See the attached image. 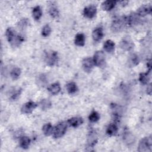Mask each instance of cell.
I'll use <instances>...</instances> for the list:
<instances>
[{
	"label": "cell",
	"mask_w": 152,
	"mask_h": 152,
	"mask_svg": "<svg viewBox=\"0 0 152 152\" xmlns=\"http://www.w3.org/2000/svg\"><path fill=\"white\" fill-rule=\"evenodd\" d=\"M36 81L37 83V84H39L40 86H45L48 83L46 77L43 74H41L38 75Z\"/></svg>",
	"instance_id": "cell-32"
},
{
	"label": "cell",
	"mask_w": 152,
	"mask_h": 152,
	"mask_svg": "<svg viewBox=\"0 0 152 152\" xmlns=\"http://www.w3.org/2000/svg\"><path fill=\"white\" fill-rule=\"evenodd\" d=\"M151 71L147 72H141L139 75V81L142 84H147L150 80Z\"/></svg>",
	"instance_id": "cell-22"
},
{
	"label": "cell",
	"mask_w": 152,
	"mask_h": 152,
	"mask_svg": "<svg viewBox=\"0 0 152 152\" xmlns=\"http://www.w3.org/2000/svg\"><path fill=\"white\" fill-rule=\"evenodd\" d=\"M21 73V70L19 67H14L10 72V76L13 80H17Z\"/></svg>",
	"instance_id": "cell-28"
},
{
	"label": "cell",
	"mask_w": 152,
	"mask_h": 152,
	"mask_svg": "<svg viewBox=\"0 0 152 152\" xmlns=\"http://www.w3.org/2000/svg\"><path fill=\"white\" fill-rule=\"evenodd\" d=\"M100 119L99 113L93 110L88 116V120L91 122H96Z\"/></svg>",
	"instance_id": "cell-31"
},
{
	"label": "cell",
	"mask_w": 152,
	"mask_h": 152,
	"mask_svg": "<svg viewBox=\"0 0 152 152\" xmlns=\"http://www.w3.org/2000/svg\"><path fill=\"white\" fill-rule=\"evenodd\" d=\"M66 88L67 92L69 94H74L76 93L78 90L77 84L73 81L69 82L66 85Z\"/></svg>",
	"instance_id": "cell-24"
},
{
	"label": "cell",
	"mask_w": 152,
	"mask_h": 152,
	"mask_svg": "<svg viewBox=\"0 0 152 152\" xmlns=\"http://www.w3.org/2000/svg\"><path fill=\"white\" fill-rule=\"evenodd\" d=\"M32 15L35 20H39L42 15V11L40 6L34 7L32 10Z\"/></svg>",
	"instance_id": "cell-27"
},
{
	"label": "cell",
	"mask_w": 152,
	"mask_h": 152,
	"mask_svg": "<svg viewBox=\"0 0 152 152\" xmlns=\"http://www.w3.org/2000/svg\"><path fill=\"white\" fill-rule=\"evenodd\" d=\"M21 91H22V89L20 88L14 90V91H13L12 93H11V96L10 97V100L15 101V100H17L20 97V96L21 94Z\"/></svg>",
	"instance_id": "cell-33"
},
{
	"label": "cell",
	"mask_w": 152,
	"mask_h": 152,
	"mask_svg": "<svg viewBox=\"0 0 152 152\" xmlns=\"http://www.w3.org/2000/svg\"><path fill=\"white\" fill-rule=\"evenodd\" d=\"M83 123V119L81 117H73L67 121V124L73 128H77Z\"/></svg>",
	"instance_id": "cell-15"
},
{
	"label": "cell",
	"mask_w": 152,
	"mask_h": 152,
	"mask_svg": "<svg viewBox=\"0 0 152 152\" xmlns=\"http://www.w3.org/2000/svg\"><path fill=\"white\" fill-rule=\"evenodd\" d=\"M152 147V138L151 136H147L142 138L138 144L137 150L139 152L151 151Z\"/></svg>",
	"instance_id": "cell-4"
},
{
	"label": "cell",
	"mask_w": 152,
	"mask_h": 152,
	"mask_svg": "<svg viewBox=\"0 0 152 152\" xmlns=\"http://www.w3.org/2000/svg\"><path fill=\"white\" fill-rule=\"evenodd\" d=\"M128 24L126 16H122L115 18L111 24V30L114 33H118L123 30Z\"/></svg>",
	"instance_id": "cell-2"
},
{
	"label": "cell",
	"mask_w": 152,
	"mask_h": 152,
	"mask_svg": "<svg viewBox=\"0 0 152 152\" xmlns=\"http://www.w3.org/2000/svg\"><path fill=\"white\" fill-rule=\"evenodd\" d=\"M118 131V127L116 123L110 124L106 128V132L109 136H115Z\"/></svg>",
	"instance_id": "cell-16"
},
{
	"label": "cell",
	"mask_w": 152,
	"mask_h": 152,
	"mask_svg": "<svg viewBox=\"0 0 152 152\" xmlns=\"http://www.w3.org/2000/svg\"><path fill=\"white\" fill-rule=\"evenodd\" d=\"M116 2H117L116 1H113V0L105 1L102 3V8L104 11H110L115 7Z\"/></svg>",
	"instance_id": "cell-19"
},
{
	"label": "cell",
	"mask_w": 152,
	"mask_h": 152,
	"mask_svg": "<svg viewBox=\"0 0 152 152\" xmlns=\"http://www.w3.org/2000/svg\"><path fill=\"white\" fill-rule=\"evenodd\" d=\"M37 106V103L33 101H29L22 106L21 108V112L24 114H30L36 109Z\"/></svg>",
	"instance_id": "cell-12"
},
{
	"label": "cell",
	"mask_w": 152,
	"mask_h": 152,
	"mask_svg": "<svg viewBox=\"0 0 152 152\" xmlns=\"http://www.w3.org/2000/svg\"><path fill=\"white\" fill-rule=\"evenodd\" d=\"M86 37L83 33H78L75 35L74 43L78 46H83L85 45Z\"/></svg>",
	"instance_id": "cell-20"
},
{
	"label": "cell",
	"mask_w": 152,
	"mask_h": 152,
	"mask_svg": "<svg viewBox=\"0 0 152 152\" xmlns=\"http://www.w3.org/2000/svg\"><path fill=\"white\" fill-rule=\"evenodd\" d=\"M115 44L111 40H107L103 45V48L104 50L108 53L113 52L115 50Z\"/></svg>",
	"instance_id": "cell-23"
},
{
	"label": "cell",
	"mask_w": 152,
	"mask_h": 152,
	"mask_svg": "<svg viewBox=\"0 0 152 152\" xmlns=\"http://www.w3.org/2000/svg\"><path fill=\"white\" fill-rule=\"evenodd\" d=\"M97 13V8L94 5L86 6L83 10V15L85 17L91 19L93 18Z\"/></svg>",
	"instance_id": "cell-11"
},
{
	"label": "cell",
	"mask_w": 152,
	"mask_h": 152,
	"mask_svg": "<svg viewBox=\"0 0 152 152\" xmlns=\"http://www.w3.org/2000/svg\"><path fill=\"white\" fill-rule=\"evenodd\" d=\"M39 106L42 110H46L51 107L52 103L49 99H43L40 101L39 103Z\"/></svg>",
	"instance_id": "cell-26"
},
{
	"label": "cell",
	"mask_w": 152,
	"mask_h": 152,
	"mask_svg": "<svg viewBox=\"0 0 152 152\" xmlns=\"http://www.w3.org/2000/svg\"><path fill=\"white\" fill-rule=\"evenodd\" d=\"M97 135L96 131L94 129H91L89 131L87 137V148H93L97 144Z\"/></svg>",
	"instance_id": "cell-9"
},
{
	"label": "cell",
	"mask_w": 152,
	"mask_h": 152,
	"mask_svg": "<svg viewBox=\"0 0 152 152\" xmlns=\"http://www.w3.org/2000/svg\"><path fill=\"white\" fill-rule=\"evenodd\" d=\"M49 14L51 17L53 18H57L59 16V12L58 8L55 5H51L49 8Z\"/></svg>",
	"instance_id": "cell-30"
},
{
	"label": "cell",
	"mask_w": 152,
	"mask_h": 152,
	"mask_svg": "<svg viewBox=\"0 0 152 152\" xmlns=\"http://www.w3.org/2000/svg\"><path fill=\"white\" fill-rule=\"evenodd\" d=\"M110 108L112 109V115L113 121L115 122H119L122 115V109L121 107L117 104L112 103L110 104Z\"/></svg>",
	"instance_id": "cell-8"
},
{
	"label": "cell",
	"mask_w": 152,
	"mask_h": 152,
	"mask_svg": "<svg viewBox=\"0 0 152 152\" xmlns=\"http://www.w3.org/2000/svg\"><path fill=\"white\" fill-rule=\"evenodd\" d=\"M119 46L124 50L130 51L134 49V43L129 36H126L122 39L119 43Z\"/></svg>",
	"instance_id": "cell-7"
},
{
	"label": "cell",
	"mask_w": 152,
	"mask_h": 152,
	"mask_svg": "<svg viewBox=\"0 0 152 152\" xmlns=\"http://www.w3.org/2000/svg\"><path fill=\"white\" fill-rule=\"evenodd\" d=\"M31 143V140L27 136H22L20 139V146L23 149H27Z\"/></svg>",
	"instance_id": "cell-25"
},
{
	"label": "cell",
	"mask_w": 152,
	"mask_h": 152,
	"mask_svg": "<svg viewBox=\"0 0 152 152\" xmlns=\"http://www.w3.org/2000/svg\"><path fill=\"white\" fill-rule=\"evenodd\" d=\"M67 129V124L64 122H59L53 127V137L55 138L62 137L66 132Z\"/></svg>",
	"instance_id": "cell-5"
},
{
	"label": "cell",
	"mask_w": 152,
	"mask_h": 152,
	"mask_svg": "<svg viewBox=\"0 0 152 152\" xmlns=\"http://www.w3.org/2000/svg\"><path fill=\"white\" fill-rule=\"evenodd\" d=\"M53 131V127L51 125V124L48 123L45 124L42 127V131L45 135L49 136L52 134Z\"/></svg>",
	"instance_id": "cell-29"
},
{
	"label": "cell",
	"mask_w": 152,
	"mask_h": 152,
	"mask_svg": "<svg viewBox=\"0 0 152 152\" xmlns=\"http://www.w3.org/2000/svg\"><path fill=\"white\" fill-rule=\"evenodd\" d=\"M140 59L136 53H131L128 58V65L130 67H134L139 64Z\"/></svg>",
	"instance_id": "cell-18"
},
{
	"label": "cell",
	"mask_w": 152,
	"mask_h": 152,
	"mask_svg": "<svg viewBox=\"0 0 152 152\" xmlns=\"http://www.w3.org/2000/svg\"><path fill=\"white\" fill-rule=\"evenodd\" d=\"M44 60L46 65L50 66L55 65L59 61V56L57 52L54 50H47L45 52Z\"/></svg>",
	"instance_id": "cell-3"
},
{
	"label": "cell",
	"mask_w": 152,
	"mask_h": 152,
	"mask_svg": "<svg viewBox=\"0 0 152 152\" xmlns=\"http://www.w3.org/2000/svg\"><path fill=\"white\" fill-rule=\"evenodd\" d=\"M94 65V64L93 62V60L91 58L87 57L84 58L82 61V67L84 71L87 73H90L91 72Z\"/></svg>",
	"instance_id": "cell-13"
},
{
	"label": "cell",
	"mask_w": 152,
	"mask_h": 152,
	"mask_svg": "<svg viewBox=\"0 0 152 152\" xmlns=\"http://www.w3.org/2000/svg\"><path fill=\"white\" fill-rule=\"evenodd\" d=\"M152 12V7L151 4H144L140 7L135 12L140 17H145L148 14H150Z\"/></svg>",
	"instance_id": "cell-10"
},
{
	"label": "cell",
	"mask_w": 152,
	"mask_h": 152,
	"mask_svg": "<svg viewBox=\"0 0 152 152\" xmlns=\"http://www.w3.org/2000/svg\"><path fill=\"white\" fill-rule=\"evenodd\" d=\"M48 90L53 95L58 94L61 91V86L58 82L50 84L48 87Z\"/></svg>",
	"instance_id": "cell-21"
},
{
	"label": "cell",
	"mask_w": 152,
	"mask_h": 152,
	"mask_svg": "<svg viewBox=\"0 0 152 152\" xmlns=\"http://www.w3.org/2000/svg\"><path fill=\"white\" fill-rule=\"evenodd\" d=\"M147 93L149 95H151V84H150L148 86H147Z\"/></svg>",
	"instance_id": "cell-36"
},
{
	"label": "cell",
	"mask_w": 152,
	"mask_h": 152,
	"mask_svg": "<svg viewBox=\"0 0 152 152\" xmlns=\"http://www.w3.org/2000/svg\"><path fill=\"white\" fill-rule=\"evenodd\" d=\"M123 140L127 145L129 146L134 144L135 137L129 130L126 129L123 132Z\"/></svg>",
	"instance_id": "cell-14"
},
{
	"label": "cell",
	"mask_w": 152,
	"mask_h": 152,
	"mask_svg": "<svg viewBox=\"0 0 152 152\" xmlns=\"http://www.w3.org/2000/svg\"><path fill=\"white\" fill-rule=\"evenodd\" d=\"M5 36L9 43L14 48L19 46L24 41V37L12 27H8L6 30Z\"/></svg>",
	"instance_id": "cell-1"
},
{
	"label": "cell",
	"mask_w": 152,
	"mask_h": 152,
	"mask_svg": "<svg viewBox=\"0 0 152 152\" xmlns=\"http://www.w3.org/2000/svg\"><path fill=\"white\" fill-rule=\"evenodd\" d=\"M103 37V31L102 27L96 28L92 32V37L94 41L99 42Z\"/></svg>",
	"instance_id": "cell-17"
},
{
	"label": "cell",
	"mask_w": 152,
	"mask_h": 152,
	"mask_svg": "<svg viewBox=\"0 0 152 152\" xmlns=\"http://www.w3.org/2000/svg\"><path fill=\"white\" fill-rule=\"evenodd\" d=\"M93 62L94 65L98 67H103L106 64V58L104 52L102 50L96 51L93 56Z\"/></svg>",
	"instance_id": "cell-6"
},
{
	"label": "cell",
	"mask_w": 152,
	"mask_h": 152,
	"mask_svg": "<svg viewBox=\"0 0 152 152\" xmlns=\"http://www.w3.org/2000/svg\"><path fill=\"white\" fill-rule=\"evenodd\" d=\"M28 24H29V21L27 18H23L18 23V26H20L21 28H25L28 26Z\"/></svg>",
	"instance_id": "cell-35"
},
{
	"label": "cell",
	"mask_w": 152,
	"mask_h": 152,
	"mask_svg": "<svg viewBox=\"0 0 152 152\" xmlns=\"http://www.w3.org/2000/svg\"><path fill=\"white\" fill-rule=\"evenodd\" d=\"M50 33H51V27H50V26L48 24L45 25L42 29L41 33H42V36H43L45 37H48L50 35Z\"/></svg>",
	"instance_id": "cell-34"
}]
</instances>
